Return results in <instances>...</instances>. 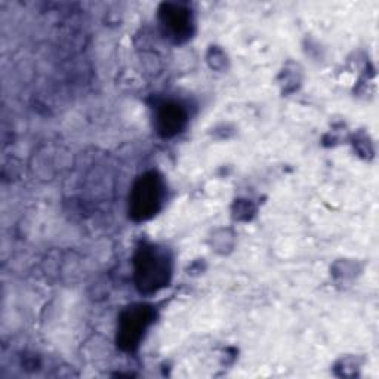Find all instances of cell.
Returning a JSON list of instances; mask_svg holds the SVG:
<instances>
[{
    "mask_svg": "<svg viewBox=\"0 0 379 379\" xmlns=\"http://www.w3.org/2000/svg\"><path fill=\"white\" fill-rule=\"evenodd\" d=\"M159 201V187L154 178H144L133 194V205L141 215L153 212Z\"/></svg>",
    "mask_w": 379,
    "mask_h": 379,
    "instance_id": "cell-1",
    "label": "cell"
},
{
    "mask_svg": "<svg viewBox=\"0 0 379 379\" xmlns=\"http://www.w3.org/2000/svg\"><path fill=\"white\" fill-rule=\"evenodd\" d=\"M165 270L166 267L161 264V260L159 258V255H153V253H147L145 258L142 261V267L141 272L144 273L145 280H150V284H154V279L157 281V284L160 281H164V276H165Z\"/></svg>",
    "mask_w": 379,
    "mask_h": 379,
    "instance_id": "cell-2",
    "label": "cell"
}]
</instances>
